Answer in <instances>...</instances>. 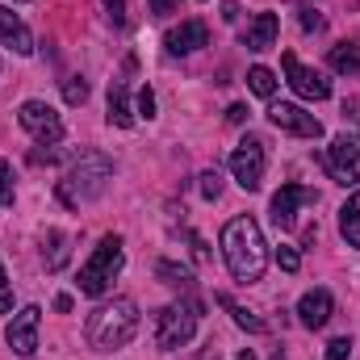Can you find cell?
<instances>
[{
    "mask_svg": "<svg viewBox=\"0 0 360 360\" xmlns=\"http://www.w3.org/2000/svg\"><path fill=\"white\" fill-rule=\"evenodd\" d=\"M222 256H226V269H231L235 281H243V285L260 281L264 269H269V243H264L260 222L248 218V214L231 218L222 226Z\"/></svg>",
    "mask_w": 360,
    "mask_h": 360,
    "instance_id": "1",
    "label": "cell"
},
{
    "mask_svg": "<svg viewBox=\"0 0 360 360\" xmlns=\"http://www.w3.org/2000/svg\"><path fill=\"white\" fill-rule=\"evenodd\" d=\"M134 331H139V306L130 297H113L96 306L84 323V340L92 352H117L134 340Z\"/></svg>",
    "mask_w": 360,
    "mask_h": 360,
    "instance_id": "2",
    "label": "cell"
},
{
    "mask_svg": "<svg viewBox=\"0 0 360 360\" xmlns=\"http://www.w3.org/2000/svg\"><path fill=\"white\" fill-rule=\"evenodd\" d=\"M109 180H113V160L101 155V151H84V155L63 172V180L55 184V193H59L63 205L80 210V205L96 201V197L109 188Z\"/></svg>",
    "mask_w": 360,
    "mask_h": 360,
    "instance_id": "3",
    "label": "cell"
},
{
    "mask_svg": "<svg viewBox=\"0 0 360 360\" xmlns=\"http://www.w3.org/2000/svg\"><path fill=\"white\" fill-rule=\"evenodd\" d=\"M126 264V252H122V235H105L101 243H96V252H92V260L80 269V293L84 297H105L109 293V285H113V276L122 272Z\"/></svg>",
    "mask_w": 360,
    "mask_h": 360,
    "instance_id": "4",
    "label": "cell"
},
{
    "mask_svg": "<svg viewBox=\"0 0 360 360\" xmlns=\"http://www.w3.org/2000/svg\"><path fill=\"white\" fill-rule=\"evenodd\" d=\"M197 319H201V302H193V297L164 306L155 314V344H160V352H180L197 335Z\"/></svg>",
    "mask_w": 360,
    "mask_h": 360,
    "instance_id": "5",
    "label": "cell"
},
{
    "mask_svg": "<svg viewBox=\"0 0 360 360\" xmlns=\"http://www.w3.org/2000/svg\"><path fill=\"white\" fill-rule=\"evenodd\" d=\"M264 164H269V155H264V143H260L256 134H248V139L231 151V172H235V180H239V188H248V193L260 188Z\"/></svg>",
    "mask_w": 360,
    "mask_h": 360,
    "instance_id": "6",
    "label": "cell"
},
{
    "mask_svg": "<svg viewBox=\"0 0 360 360\" xmlns=\"http://www.w3.org/2000/svg\"><path fill=\"white\" fill-rule=\"evenodd\" d=\"M17 122H21V130H30L42 147H55V143L63 139V117H59L46 101H25V105L17 109Z\"/></svg>",
    "mask_w": 360,
    "mask_h": 360,
    "instance_id": "7",
    "label": "cell"
},
{
    "mask_svg": "<svg viewBox=\"0 0 360 360\" xmlns=\"http://www.w3.org/2000/svg\"><path fill=\"white\" fill-rule=\"evenodd\" d=\"M323 164H327V172L340 180V184H356L360 180V134H340V139H331Z\"/></svg>",
    "mask_w": 360,
    "mask_h": 360,
    "instance_id": "8",
    "label": "cell"
},
{
    "mask_svg": "<svg viewBox=\"0 0 360 360\" xmlns=\"http://www.w3.org/2000/svg\"><path fill=\"white\" fill-rule=\"evenodd\" d=\"M269 122L285 134H297V139H323V122L314 113H306L302 105H289V101H272Z\"/></svg>",
    "mask_w": 360,
    "mask_h": 360,
    "instance_id": "9",
    "label": "cell"
},
{
    "mask_svg": "<svg viewBox=\"0 0 360 360\" xmlns=\"http://www.w3.org/2000/svg\"><path fill=\"white\" fill-rule=\"evenodd\" d=\"M281 68H285V80H289V89L297 92V96H306V101H327L331 96V80H323L319 72H310L293 51L281 55Z\"/></svg>",
    "mask_w": 360,
    "mask_h": 360,
    "instance_id": "10",
    "label": "cell"
},
{
    "mask_svg": "<svg viewBox=\"0 0 360 360\" xmlns=\"http://www.w3.org/2000/svg\"><path fill=\"white\" fill-rule=\"evenodd\" d=\"M38 323H42V310H38V306H21V310L8 319L4 340H8V348H13L17 356H34V352H38Z\"/></svg>",
    "mask_w": 360,
    "mask_h": 360,
    "instance_id": "11",
    "label": "cell"
},
{
    "mask_svg": "<svg viewBox=\"0 0 360 360\" xmlns=\"http://www.w3.org/2000/svg\"><path fill=\"white\" fill-rule=\"evenodd\" d=\"M314 201H319L314 188H306V184H281V193L272 197V222L285 231V226H293L297 210H302V205H314Z\"/></svg>",
    "mask_w": 360,
    "mask_h": 360,
    "instance_id": "12",
    "label": "cell"
},
{
    "mask_svg": "<svg viewBox=\"0 0 360 360\" xmlns=\"http://www.w3.org/2000/svg\"><path fill=\"white\" fill-rule=\"evenodd\" d=\"M164 46H168V55H188V51H201V46H210V30H205V21H180L176 30H168V38H164Z\"/></svg>",
    "mask_w": 360,
    "mask_h": 360,
    "instance_id": "13",
    "label": "cell"
},
{
    "mask_svg": "<svg viewBox=\"0 0 360 360\" xmlns=\"http://www.w3.org/2000/svg\"><path fill=\"white\" fill-rule=\"evenodd\" d=\"M331 310H335V302H331L327 289H310V293H302V302H297V319H302V327H310V331L327 327Z\"/></svg>",
    "mask_w": 360,
    "mask_h": 360,
    "instance_id": "14",
    "label": "cell"
},
{
    "mask_svg": "<svg viewBox=\"0 0 360 360\" xmlns=\"http://www.w3.org/2000/svg\"><path fill=\"white\" fill-rule=\"evenodd\" d=\"M0 42L13 46L17 55H34V34H30L25 21H21L13 8H4V4H0Z\"/></svg>",
    "mask_w": 360,
    "mask_h": 360,
    "instance_id": "15",
    "label": "cell"
},
{
    "mask_svg": "<svg viewBox=\"0 0 360 360\" xmlns=\"http://www.w3.org/2000/svg\"><path fill=\"white\" fill-rule=\"evenodd\" d=\"M276 30H281V21H276V13H256L252 21H248V30H243V46L248 51H269L272 42H276Z\"/></svg>",
    "mask_w": 360,
    "mask_h": 360,
    "instance_id": "16",
    "label": "cell"
},
{
    "mask_svg": "<svg viewBox=\"0 0 360 360\" xmlns=\"http://www.w3.org/2000/svg\"><path fill=\"white\" fill-rule=\"evenodd\" d=\"M68 260H72V239H68V231H46V239H42V264H46V272L68 269Z\"/></svg>",
    "mask_w": 360,
    "mask_h": 360,
    "instance_id": "17",
    "label": "cell"
},
{
    "mask_svg": "<svg viewBox=\"0 0 360 360\" xmlns=\"http://www.w3.org/2000/svg\"><path fill=\"white\" fill-rule=\"evenodd\" d=\"M214 302H218V306H222V310H226V314L235 319V327H243V331H252V335H264V331H269V323H264L260 314H252L248 306H239V302H235L231 293H218Z\"/></svg>",
    "mask_w": 360,
    "mask_h": 360,
    "instance_id": "18",
    "label": "cell"
},
{
    "mask_svg": "<svg viewBox=\"0 0 360 360\" xmlns=\"http://www.w3.org/2000/svg\"><path fill=\"white\" fill-rule=\"evenodd\" d=\"M109 122L113 126H122V130H130L134 126V109H130V92L122 80H113L109 84Z\"/></svg>",
    "mask_w": 360,
    "mask_h": 360,
    "instance_id": "19",
    "label": "cell"
},
{
    "mask_svg": "<svg viewBox=\"0 0 360 360\" xmlns=\"http://www.w3.org/2000/svg\"><path fill=\"white\" fill-rule=\"evenodd\" d=\"M340 235H344L348 248H360V188L344 201V210H340Z\"/></svg>",
    "mask_w": 360,
    "mask_h": 360,
    "instance_id": "20",
    "label": "cell"
},
{
    "mask_svg": "<svg viewBox=\"0 0 360 360\" xmlns=\"http://www.w3.org/2000/svg\"><path fill=\"white\" fill-rule=\"evenodd\" d=\"M327 63H331V72H340V76H356L360 72V51L352 42H340V46H331Z\"/></svg>",
    "mask_w": 360,
    "mask_h": 360,
    "instance_id": "21",
    "label": "cell"
},
{
    "mask_svg": "<svg viewBox=\"0 0 360 360\" xmlns=\"http://www.w3.org/2000/svg\"><path fill=\"white\" fill-rule=\"evenodd\" d=\"M155 276H160L164 285L180 289V293H193V272L180 269V264H172V260H160V264H155Z\"/></svg>",
    "mask_w": 360,
    "mask_h": 360,
    "instance_id": "22",
    "label": "cell"
},
{
    "mask_svg": "<svg viewBox=\"0 0 360 360\" xmlns=\"http://www.w3.org/2000/svg\"><path fill=\"white\" fill-rule=\"evenodd\" d=\"M248 89L256 92V96H264V101H272V92H276V76H272L269 68H252V72H248Z\"/></svg>",
    "mask_w": 360,
    "mask_h": 360,
    "instance_id": "23",
    "label": "cell"
},
{
    "mask_svg": "<svg viewBox=\"0 0 360 360\" xmlns=\"http://www.w3.org/2000/svg\"><path fill=\"white\" fill-rule=\"evenodd\" d=\"M63 101H68V105H84V101H89V80L68 76V80H63Z\"/></svg>",
    "mask_w": 360,
    "mask_h": 360,
    "instance_id": "24",
    "label": "cell"
},
{
    "mask_svg": "<svg viewBox=\"0 0 360 360\" xmlns=\"http://www.w3.org/2000/svg\"><path fill=\"white\" fill-rule=\"evenodd\" d=\"M272 256H276V264H281L285 272H297V269H302V256H297V248H289V243H281Z\"/></svg>",
    "mask_w": 360,
    "mask_h": 360,
    "instance_id": "25",
    "label": "cell"
},
{
    "mask_svg": "<svg viewBox=\"0 0 360 360\" xmlns=\"http://www.w3.org/2000/svg\"><path fill=\"white\" fill-rule=\"evenodd\" d=\"M13 164L8 160H0V205H13Z\"/></svg>",
    "mask_w": 360,
    "mask_h": 360,
    "instance_id": "26",
    "label": "cell"
},
{
    "mask_svg": "<svg viewBox=\"0 0 360 360\" xmlns=\"http://www.w3.org/2000/svg\"><path fill=\"white\" fill-rule=\"evenodd\" d=\"M297 13H302L297 21H302V30H306V34H319V30H323V13H319L314 4H302Z\"/></svg>",
    "mask_w": 360,
    "mask_h": 360,
    "instance_id": "27",
    "label": "cell"
},
{
    "mask_svg": "<svg viewBox=\"0 0 360 360\" xmlns=\"http://www.w3.org/2000/svg\"><path fill=\"white\" fill-rule=\"evenodd\" d=\"M197 184H201V197L218 201V193H222V176H218V172H201V176H197Z\"/></svg>",
    "mask_w": 360,
    "mask_h": 360,
    "instance_id": "28",
    "label": "cell"
},
{
    "mask_svg": "<svg viewBox=\"0 0 360 360\" xmlns=\"http://www.w3.org/2000/svg\"><path fill=\"white\" fill-rule=\"evenodd\" d=\"M348 356H352V340L348 335H340V340L327 344V360H348Z\"/></svg>",
    "mask_w": 360,
    "mask_h": 360,
    "instance_id": "29",
    "label": "cell"
},
{
    "mask_svg": "<svg viewBox=\"0 0 360 360\" xmlns=\"http://www.w3.org/2000/svg\"><path fill=\"white\" fill-rule=\"evenodd\" d=\"M4 310H13V285H8L4 264H0V314H4Z\"/></svg>",
    "mask_w": 360,
    "mask_h": 360,
    "instance_id": "30",
    "label": "cell"
},
{
    "mask_svg": "<svg viewBox=\"0 0 360 360\" xmlns=\"http://www.w3.org/2000/svg\"><path fill=\"white\" fill-rule=\"evenodd\" d=\"M139 117H155V92L151 89L139 92Z\"/></svg>",
    "mask_w": 360,
    "mask_h": 360,
    "instance_id": "31",
    "label": "cell"
},
{
    "mask_svg": "<svg viewBox=\"0 0 360 360\" xmlns=\"http://www.w3.org/2000/svg\"><path fill=\"white\" fill-rule=\"evenodd\" d=\"M105 8H109L113 25H126V0H105Z\"/></svg>",
    "mask_w": 360,
    "mask_h": 360,
    "instance_id": "32",
    "label": "cell"
},
{
    "mask_svg": "<svg viewBox=\"0 0 360 360\" xmlns=\"http://www.w3.org/2000/svg\"><path fill=\"white\" fill-rule=\"evenodd\" d=\"M147 4H151V17H172L180 0H147Z\"/></svg>",
    "mask_w": 360,
    "mask_h": 360,
    "instance_id": "33",
    "label": "cell"
},
{
    "mask_svg": "<svg viewBox=\"0 0 360 360\" xmlns=\"http://www.w3.org/2000/svg\"><path fill=\"white\" fill-rule=\"evenodd\" d=\"M226 122H231V126H243V122H248V105H231V109H226Z\"/></svg>",
    "mask_w": 360,
    "mask_h": 360,
    "instance_id": "34",
    "label": "cell"
},
{
    "mask_svg": "<svg viewBox=\"0 0 360 360\" xmlns=\"http://www.w3.org/2000/svg\"><path fill=\"white\" fill-rule=\"evenodd\" d=\"M239 13H243V8H239L235 0H226V4H222V21H231V25H235V21H239Z\"/></svg>",
    "mask_w": 360,
    "mask_h": 360,
    "instance_id": "35",
    "label": "cell"
},
{
    "mask_svg": "<svg viewBox=\"0 0 360 360\" xmlns=\"http://www.w3.org/2000/svg\"><path fill=\"white\" fill-rule=\"evenodd\" d=\"M55 310H63V314H68V310H72V293H59V297H55Z\"/></svg>",
    "mask_w": 360,
    "mask_h": 360,
    "instance_id": "36",
    "label": "cell"
},
{
    "mask_svg": "<svg viewBox=\"0 0 360 360\" xmlns=\"http://www.w3.org/2000/svg\"><path fill=\"white\" fill-rule=\"evenodd\" d=\"M197 360H222V356H218V348H205V352H201Z\"/></svg>",
    "mask_w": 360,
    "mask_h": 360,
    "instance_id": "37",
    "label": "cell"
},
{
    "mask_svg": "<svg viewBox=\"0 0 360 360\" xmlns=\"http://www.w3.org/2000/svg\"><path fill=\"white\" fill-rule=\"evenodd\" d=\"M239 360H256V356H252V352H248V348H243V352H239Z\"/></svg>",
    "mask_w": 360,
    "mask_h": 360,
    "instance_id": "38",
    "label": "cell"
}]
</instances>
